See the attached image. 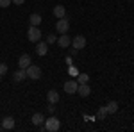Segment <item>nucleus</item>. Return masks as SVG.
<instances>
[{
    "instance_id": "1",
    "label": "nucleus",
    "mask_w": 134,
    "mask_h": 132,
    "mask_svg": "<svg viewBox=\"0 0 134 132\" xmlns=\"http://www.w3.org/2000/svg\"><path fill=\"white\" fill-rule=\"evenodd\" d=\"M45 130H48V132H57L59 130V127H61V122L55 118V116H50V118H47L45 120Z\"/></svg>"
},
{
    "instance_id": "2",
    "label": "nucleus",
    "mask_w": 134,
    "mask_h": 132,
    "mask_svg": "<svg viewBox=\"0 0 134 132\" xmlns=\"http://www.w3.org/2000/svg\"><path fill=\"white\" fill-rule=\"evenodd\" d=\"M25 71H27V77L32 79V81L41 79V68H40L38 64H29V66L25 68Z\"/></svg>"
},
{
    "instance_id": "3",
    "label": "nucleus",
    "mask_w": 134,
    "mask_h": 132,
    "mask_svg": "<svg viewBox=\"0 0 134 132\" xmlns=\"http://www.w3.org/2000/svg\"><path fill=\"white\" fill-rule=\"evenodd\" d=\"M41 36H43V32L40 31V27H34V25L29 27V31H27V38H29V41L38 43V41L41 39Z\"/></svg>"
},
{
    "instance_id": "4",
    "label": "nucleus",
    "mask_w": 134,
    "mask_h": 132,
    "mask_svg": "<svg viewBox=\"0 0 134 132\" xmlns=\"http://www.w3.org/2000/svg\"><path fill=\"white\" fill-rule=\"evenodd\" d=\"M55 29H57L59 34H66V32L70 31V21L66 20V16H64V18H57V21H55Z\"/></svg>"
},
{
    "instance_id": "5",
    "label": "nucleus",
    "mask_w": 134,
    "mask_h": 132,
    "mask_svg": "<svg viewBox=\"0 0 134 132\" xmlns=\"http://www.w3.org/2000/svg\"><path fill=\"white\" fill-rule=\"evenodd\" d=\"M72 48H77V50L86 48V38H84L82 34H77V36L72 39Z\"/></svg>"
},
{
    "instance_id": "6",
    "label": "nucleus",
    "mask_w": 134,
    "mask_h": 132,
    "mask_svg": "<svg viewBox=\"0 0 134 132\" xmlns=\"http://www.w3.org/2000/svg\"><path fill=\"white\" fill-rule=\"evenodd\" d=\"M77 88H79V82L77 81H66L64 82V86H63V89H64V91L68 93V95H75V93H77Z\"/></svg>"
},
{
    "instance_id": "7",
    "label": "nucleus",
    "mask_w": 134,
    "mask_h": 132,
    "mask_svg": "<svg viewBox=\"0 0 134 132\" xmlns=\"http://www.w3.org/2000/svg\"><path fill=\"white\" fill-rule=\"evenodd\" d=\"M57 45H59L61 48H68V47H72V38L68 36V32L59 36V39H57Z\"/></svg>"
},
{
    "instance_id": "8",
    "label": "nucleus",
    "mask_w": 134,
    "mask_h": 132,
    "mask_svg": "<svg viewBox=\"0 0 134 132\" xmlns=\"http://www.w3.org/2000/svg\"><path fill=\"white\" fill-rule=\"evenodd\" d=\"M47 52H48V43H47V41H38V45H36V54H38V55H47Z\"/></svg>"
},
{
    "instance_id": "9",
    "label": "nucleus",
    "mask_w": 134,
    "mask_h": 132,
    "mask_svg": "<svg viewBox=\"0 0 134 132\" xmlns=\"http://www.w3.org/2000/svg\"><path fill=\"white\" fill-rule=\"evenodd\" d=\"M77 93H79L81 96H84V98H86V96H90V95H91V88H90L88 84H79Z\"/></svg>"
},
{
    "instance_id": "10",
    "label": "nucleus",
    "mask_w": 134,
    "mask_h": 132,
    "mask_svg": "<svg viewBox=\"0 0 134 132\" xmlns=\"http://www.w3.org/2000/svg\"><path fill=\"white\" fill-rule=\"evenodd\" d=\"M2 129H5V130L14 129V118H13V116H5V118L2 120Z\"/></svg>"
},
{
    "instance_id": "11",
    "label": "nucleus",
    "mask_w": 134,
    "mask_h": 132,
    "mask_svg": "<svg viewBox=\"0 0 134 132\" xmlns=\"http://www.w3.org/2000/svg\"><path fill=\"white\" fill-rule=\"evenodd\" d=\"M31 62H32V61H31V55H29V54H23V55H20V59H18V66L25 70V68L31 64Z\"/></svg>"
},
{
    "instance_id": "12",
    "label": "nucleus",
    "mask_w": 134,
    "mask_h": 132,
    "mask_svg": "<svg viewBox=\"0 0 134 132\" xmlns=\"http://www.w3.org/2000/svg\"><path fill=\"white\" fill-rule=\"evenodd\" d=\"M47 100H48V104H57L59 102V93L55 91V89H50V91L47 93Z\"/></svg>"
},
{
    "instance_id": "13",
    "label": "nucleus",
    "mask_w": 134,
    "mask_h": 132,
    "mask_svg": "<svg viewBox=\"0 0 134 132\" xmlns=\"http://www.w3.org/2000/svg\"><path fill=\"white\" fill-rule=\"evenodd\" d=\"M52 13H54L55 18H64V16H66V7H64V5H55Z\"/></svg>"
},
{
    "instance_id": "14",
    "label": "nucleus",
    "mask_w": 134,
    "mask_h": 132,
    "mask_svg": "<svg viewBox=\"0 0 134 132\" xmlns=\"http://www.w3.org/2000/svg\"><path fill=\"white\" fill-rule=\"evenodd\" d=\"M43 21V18L38 14V13H32L31 16H29V23L31 25H34V27H40V23Z\"/></svg>"
},
{
    "instance_id": "15",
    "label": "nucleus",
    "mask_w": 134,
    "mask_h": 132,
    "mask_svg": "<svg viewBox=\"0 0 134 132\" xmlns=\"http://www.w3.org/2000/svg\"><path fill=\"white\" fill-rule=\"evenodd\" d=\"M13 79H14V82H21V81H25V79H27V71L23 70V68H20V70L14 73V77H13Z\"/></svg>"
},
{
    "instance_id": "16",
    "label": "nucleus",
    "mask_w": 134,
    "mask_h": 132,
    "mask_svg": "<svg viewBox=\"0 0 134 132\" xmlns=\"http://www.w3.org/2000/svg\"><path fill=\"white\" fill-rule=\"evenodd\" d=\"M31 120H32V123H34V125H38V127H40V125H43V120H45V118H43L41 112H34Z\"/></svg>"
},
{
    "instance_id": "17",
    "label": "nucleus",
    "mask_w": 134,
    "mask_h": 132,
    "mask_svg": "<svg viewBox=\"0 0 134 132\" xmlns=\"http://www.w3.org/2000/svg\"><path fill=\"white\" fill-rule=\"evenodd\" d=\"M105 109H107V114H114V112L118 111V102H109L105 105Z\"/></svg>"
},
{
    "instance_id": "18",
    "label": "nucleus",
    "mask_w": 134,
    "mask_h": 132,
    "mask_svg": "<svg viewBox=\"0 0 134 132\" xmlns=\"http://www.w3.org/2000/svg\"><path fill=\"white\" fill-rule=\"evenodd\" d=\"M88 81H90V75L88 73H79L77 75V82L79 84H88Z\"/></svg>"
},
{
    "instance_id": "19",
    "label": "nucleus",
    "mask_w": 134,
    "mask_h": 132,
    "mask_svg": "<svg viewBox=\"0 0 134 132\" xmlns=\"http://www.w3.org/2000/svg\"><path fill=\"white\" fill-rule=\"evenodd\" d=\"M7 73V64L5 62H0V81H2V77Z\"/></svg>"
},
{
    "instance_id": "20",
    "label": "nucleus",
    "mask_w": 134,
    "mask_h": 132,
    "mask_svg": "<svg viewBox=\"0 0 134 132\" xmlns=\"http://www.w3.org/2000/svg\"><path fill=\"white\" fill-rule=\"evenodd\" d=\"M105 116H107V109H105V105H102V107L98 109V118H100V120H104Z\"/></svg>"
},
{
    "instance_id": "21",
    "label": "nucleus",
    "mask_w": 134,
    "mask_h": 132,
    "mask_svg": "<svg viewBox=\"0 0 134 132\" xmlns=\"http://www.w3.org/2000/svg\"><path fill=\"white\" fill-rule=\"evenodd\" d=\"M55 41H57V36H55V34H48V36H47V43H48V45L55 43Z\"/></svg>"
},
{
    "instance_id": "22",
    "label": "nucleus",
    "mask_w": 134,
    "mask_h": 132,
    "mask_svg": "<svg viewBox=\"0 0 134 132\" xmlns=\"http://www.w3.org/2000/svg\"><path fill=\"white\" fill-rule=\"evenodd\" d=\"M68 73H70L72 77H77V75H79V71H77V68H75V66H72V64H70V68H68Z\"/></svg>"
},
{
    "instance_id": "23",
    "label": "nucleus",
    "mask_w": 134,
    "mask_h": 132,
    "mask_svg": "<svg viewBox=\"0 0 134 132\" xmlns=\"http://www.w3.org/2000/svg\"><path fill=\"white\" fill-rule=\"evenodd\" d=\"M11 4H13L11 0H0V7H9Z\"/></svg>"
},
{
    "instance_id": "24",
    "label": "nucleus",
    "mask_w": 134,
    "mask_h": 132,
    "mask_svg": "<svg viewBox=\"0 0 134 132\" xmlns=\"http://www.w3.org/2000/svg\"><path fill=\"white\" fill-rule=\"evenodd\" d=\"M11 2H13V4H14V5H21V4H23V2H25V0H11Z\"/></svg>"
},
{
    "instance_id": "25",
    "label": "nucleus",
    "mask_w": 134,
    "mask_h": 132,
    "mask_svg": "<svg viewBox=\"0 0 134 132\" xmlns=\"http://www.w3.org/2000/svg\"><path fill=\"white\" fill-rule=\"evenodd\" d=\"M0 129H2V122H0Z\"/></svg>"
}]
</instances>
